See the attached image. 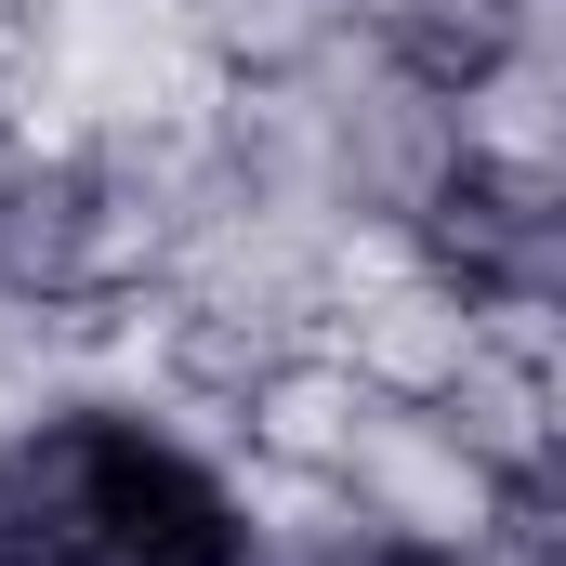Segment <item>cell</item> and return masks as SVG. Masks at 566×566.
<instances>
[{
	"label": "cell",
	"instance_id": "1",
	"mask_svg": "<svg viewBox=\"0 0 566 566\" xmlns=\"http://www.w3.org/2000/svg\"><path fill=\"white\" fill-rule=\"evenodd\" d=\"M396 251L448 277L488 329H554V277H566V171H527V158H488V145H448Z\"/></svg>",
	"mask_w": 566,
	"mask_h": 566
},
{
	"label": "cell",
	"instance_id": "2",
	"mask_svg": "<svg viewBox=\"0 0 566 566\" xmlns=\"http://www.w3.org/2000/svg\"><path fill=\"white\" fill-rule=\"evenodd\" d=\"M369 422H382V396L303 329V343H277L238 396H224V434H238V461L264 474V488H290V501H329L343 488V461L369 448Z\"/></svg>",
	"mask_w": 566,
	"mask_h": 566
}]
</instances>
